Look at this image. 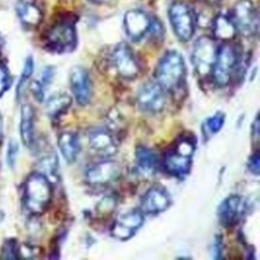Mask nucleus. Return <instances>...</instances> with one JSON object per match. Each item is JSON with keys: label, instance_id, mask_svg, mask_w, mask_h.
<instances>
[{"label": "nucleus", "instance_id": "1", "mask_svg": "<svg viewBox=\"0 0 260 260\" xmlns=\"http://www.w3.org/2000/svg\"><path fill=\"white\" fill-rule=\"evenodd\" d=\"M186 77L187 70L181 53L174 49L166 52L156 66V82L165 89L167 94L169 92L176 98L185 91Z\"/></svg>", "mask_w": 260, "mask_h": 260}, {"label": "nucleus", "instance_id": "2", "mask_svg": "<svg viewBox=\"0 0 260 260\" xmlns=\"http://www.w3.org/2000/svg\"><path fill=\"white\" fill-rule=\"evenodd\" d=\"M53 198V182L41 172L31 173L23 185V205L32 216L46 212Z\"/></svg>", "mask_w": 260, "mask_h": 260}, {"label": "nucleus", "instance_id": "3", "mask_svg": "<svg viewBox=\"0 0 260 260\" xmlns=\"http://www.w3.org/2000/svg\"><path fill=\"white\" fill-rule=\"evenodd\" d=\"M241 54L233 43L226 42L218 47L215 65L212 68L211 78L217 88H225L233 82L241 70Z\"/></svg>", "mask_w": 260, "mask_h": 260}, {"label": "nucleus", "instance_id": "4", "mask_svg": "<svg viewBox=\"0 0 260 260\" xmlns=\"http://www.w3.org/2000/svg\"><path fill=\"white\" fill-rule=\"evenodd\" d=\"M43 40L48 51L59 54L72 52L77 46L76 19L72 16L58 19L54 24L49 26Z\"/></svg>", "mask_w": 260, "mask_h": 260}, {"label": "nucleus", "instance_id": "5", "mask_svg": "<svg viewBox=\"0 0 260 260\" xmlns=\"http://www.w3.org/2000/svg\"><path fill=\"white\" fill-rule=\"evenodd\" d=\"M173 31L181 42H188L196 32L197 17L193 9L185 2H174L168 11Z\"/></svg>", "mask_w": 260, "mask_h": 260}, {"label": "nucleus", "instance_id": "6", "mask_svg": "<svg viewBox=\"0 0 260 260\" xmlns=\"http://www.w3.org/2000/svg\"><path fill=\"white\" fill-rule=\"evenodd\" d=\"M109 64L120 78L133 81L141 73V66L127 43H118L109 53Z\"/></svg>", "mask_w": 260, "mask_h": 260}, {"label": "nucleus", "instance_id": "7", "mask_svg": "<svg viewBox=\"0 0 260 260\" xmlns=\"http://www.w3.org/2000/svg\"><path fill=\"white\" fill-rule=\"evenodd\" d=\"M218 46L210 36H201L192 48V64L196 73L201 78L211 77L212 68L217 56Z\"/></svg>", "mask_w": 260, "mask_h": 260}, {"label": "nucleus", "instance_id": "8", "mask_svg": "<svg viewBox=\"0 0 260 260\" xmlns=\"http://www.w3.org/2000/svg\"><path fill=\"white\" fill-rule=\"evenodd\" d=\"M122 168L119 162L111 158H102L85 171V182L91 188H106L118 181Z\"/></svg>", "mask_w": 260, "mask_h": 260}, {"label": "nucleus", "instance_id": "9", "mask_svg": "<svg viewBox=\"0 0 260 260\" xmlns=\"http://www.w3.org/2000/svg\"><path fill=\"white\" fill-rule=\"evenodd\" d=\"M136 103L139 111L144 114H159L166 108L167 92L157 82H145L138 88Z\"/></svg>", "mask_w": 260, "mask_h": 260}, {"label": "nucleus", "instance_id": "10", "mask_svg": "<svg viewBox=\"0 0 260 260\" xmlns=\"http://www.w3.org/2000/svg\"><path fill=\"white\" fill-rule=\"evenodd\" d=\"M234 22L238 32L243 36H254L259 29V15L255 5L251 0H239L232 15H229Z\"/></svg>", "mask_w": 260, "mask_h": 260}, {"label": "nucleus", "instance_id": "11", "mask_svg": "<svg viewBox=\"0 0 260 260\" xmlns=\"http://www.w3.org/2000/svg\"><path fill=\"white\" fill-rule=\"evenodd\" d=\"M145 215L141 209H133L122 215L113 222L111 226V235L119 241H127L136 235V233L144 224Z\"/></svg>", "mask_w": 260, "mask_h": 260}, {"label": "nucleus", "instance_id": "12", "mask_svg": "<svg viewBox=\"0 0 260 260\" xmlns=\"http://www.w3.org/2000/svg\"><path fill=\"white\" fill-rule=\"evenodd\" d=\"M247 204L239 194H231L223 199L217 208L218 222L224 228H234L245 216Z\"/></svg>", "mask_w": 260, "mask_h": 260}, {"label": "nucleus", "instance_id": "13", "mask_svg": "<svg viewBox=\"0 0 260 260\" xmlns=\"http://www.w3.org/2000/svg\"><path fill=\"white\" fill-rule=\"evenodd\" d=\"M89 146L102 158H111L118 152V137L108 127H95L88 135Z\"/></svg>", "mask_w": 260, "mask_h": 260}, {"label": "nucleus", "instance_id": "14", "mask_svg": "<svg viewBox=\"0 0 260 260\" xmlns=\"http://www.w3.org/2000/svg\"><path fill=\"white\" fill-rule=\"evenodd\" d=\"M172 197L161 185L151 186L142 197L141 209L144 215L156 216L171 208Z\"/></svg>", "mask_w": 260, "mask_h": 260}, {"label": "nucleus", "instance_id": "15", "mask_svg": "<svg viewBox=\"0 0 260 260\" xmlns=\"http://www.w3.org/2000/svg\"><path fill=\"white\" fill-rule=\"evenodd\" d=\"M151 17L141 9L129 10L124 16V29L127 38L133 42H139L148 35Z\"/></svg>", "mask_w": 260, "mask_h": 260}, {"label": "nucleus", "instance_id": "16", "mask_svg": "<svg viewBox=\"0 0 260 260\" xmlns=\"http://www.w3.org/2000/svg\"><path fill=\"white\" fill-rule=\"evenodd\" d=\"M70 88L78 105L86 106L91 100V83L89 73L82 66H75L70 72Z\"/></svg>", "mask_w": 260, "mask_h": 260}, {"label": "nucleus", "instance_id": "17", "mask_svg": "<svg viewBox=\"0 0 260 260\" xmlns=\"http://www.w3.org/2000/svg\"><path fill=\"white\" fill-rule=\"evenodd\" d=\"M193 157L183 155L174 148L169 149L163 157V167L169 175L174 178H185L191 172Z\"/></svg>", "mask_w": 260, "mask_h": 260}, {"label": "nucleus", "instance_id": "18", "mask_svg": "<svg viewBox=\"0 0 260 260\" xmlns=\"http://www.w3.org/2000/svg\"><path fill=\"white\" fill-rule=\"evenodd\" d=\"M136 168L139 174L144 178L155 175L158 171L159 158L152 149L145 145H138L135 151Z\"/></svg>", "mask_w": 260, "mask_h": 260}, {"label": "nucleus", "instance_id": "19", "mask_svg": "<svg viewBox=\"0 0 260 260\" xmlns=\"http://www.w3.org/2000/svg\"><path fill=\"white\" fill-rule=\"evenodd\" d=\"M19 136H21L22 143L26 146V148H35V112L34 108L30 105H23L21 108Z\"/></svg>", "mask_w": 260, "mask_h": 260}, {"label": "nucleus", "instance_id": "20", "mask_svg": "<svg viewBox=\"0 0 260 260\" xmlns=\"http://www.w3.org/2000/svg\"><path fill=\"white\" fill-rule=\"evenodd\" d=\"M58 146L60 154L69 165H72L77 161L79 152H81V142L79 137L73 131H64L58 137Z\"/></svg>", "mask_w": 260, "mask_h": 260}, {"label": "nucleus", "instance_id": "21", "mask_svg": "<svg viewBox=\"0 0 260 260\" xmlns=\"http://www.w3.org/2000/svg\"><path fill=\"white\" fill-rule=\"evenodd\" d=\"M17 15L23 25L36 28L42 22L41 9L31 0H21L17 4Z\"/></svg>", "mask_w": 260, "mask_h": 260}, {"label": "nucleus", "instance_id": "22", "mask_svg": "<svg viewBox=\"0 0 260 260\" xmlns=\"http://www.w3.org/2000/svg\"><path fill=\"white\" fill-rule=\"evenodd\" d=\"M212 32L213 38L219 41L231 42L232 40L235 39L238 30L235 28L234 22L229 15L224 13H219L216 16L212 22Z\"/></svg>", "mask_w": 260, "mask_h": 260}, {"label": "nucleus", "instance_id": "23", "mask_svg": "<svg viewBox=\"0 0 260 260\" xmlns=\"http://www.w3.org/2000/svg\"><path fill=\"white\" fill-rule=\"evenodd\" d=\"M72 105V98L65 92H56L49 96L46 101V113L52 120L59 119L62 114L69 111Z\"/></svg>", "mask_w": 260, "mask_h": 260}, {"label": "nucleus", "instance_id": "24", "mask_svg": "<svg viewBox=\"0 0 260 260\" xmlns=\"http://www.w3.org/2000/svg\"><path fill=\"white\" fill-rule=\"evenodd\" d=\"M55 76V69L53 66H47V68L43 69V71L40 75L38 79H35L34 82L30 84V91H31L32 96L38 102L45 101L46 96V90L49 85L52 84L53 79Z\"/></svg>", "mask_w": 260, "mask_h": 260}, {"label": "nucleus", "instance_id": "25", "mask_svg": "<svg viewBox=\"0 0 260 260\" xmlns=\"http://www.w3.org/2000/svg\"><path fill=\"white\" fill-rule=\"evenodd\" d=\"M39 172L45 174L51 181L58 180V172H59V161L58 156L54 151L48 150V151L43 152L39 158Z\"/></svg>", "mask_w": 260, "mask_h": 260}, {"label": "nucleus", "instance_id": "26", "mask_svg": "<svg viewBox=\"0 0 260 260\" xmlns=\"http://www.w3.org/2000/svg\"><path fill=\"white\" fill-rule=\"evenodd\" d=\"M225 122V114L221 111L216 112L215 114L205 119V121L202 125V131L205 138L215 136L216 133L221 131Z\"/></svg>", "mask_w": 260, "mask_h": 260}, {"label": "nucleus", "instance_id": "27", "mask_svg": "<svg viewBox=\"0 0 260 260\" xmlns=\"http://www.w3.org/2000/svg\"><path fill=\"white\" fill-rule=\"evenodd\" d=\"M34 69H35L34 59H32V56H28V58L25 59L24 66H23V71L21 73V77H19V82L17 84V90H16L17 99H19L22 96L23 91H24V88L26 86V84H28L29 79L31 78L32 73H34Z\"/></svg>", "mask_w": 260, "mask_h": 260}, {"label": "nucleus", "instance_id": "28", "mask_svg": "<svg viewBox=\"0 0 260 260\" xmlns=\"http://www.w3.org/2000/svg\"><path fill=\"white\" fill-rule=\"evenodd\" d=\"M116 206H118V197L115 194L105 196L96 205V212L100 217H107L114 212Z\"/></svg>", "mask_w": 260, "mask_h": 260}, {"label": "nucleus", "instance_id": "29", "mask_svg": "<svg viewBox=\"0 0 260 260\" xmlns=\"http://www.w3.org/2000/svg\"><path fill=\"white\" fill-rule=\"evenodd\" d=\"M18 242L16 239H8L4 242L2 247V254L3 259H9V260H15L19 259L18 256Z\"/></svg>", "mask_w": 260, "mask_h": 260}, {"label": "nucleus", "instance_id": "30", "mask_svg": "<svg viewBox=\"0 0 260 260\" xmlns=\"http://www.w3.org/2000/svg\"><path fill=\"white\" fill-rule=\"evenodd\" d=\"M41 254V249L34 245L23 243L18 246V256L19 259H35Z\"/></svg>", "mask_w": 260, "mask_h": 260}, {"label": "nucleus", "instance_id": "31", "mask_svg": "<svg viewBox=\"0 0 260 260\" xmlns=\"http://www.w3.org/2000/svg\"><path fill=\"white\" fill-rule=\"evenodd\" d=\"M18 152H19L18 143L16 142L15 139H11V141L9 142L8 151H6V162H8V166L11 169L15 168L16 162H17Z\"/></svg>", "mask_w": 260, "mask_h": 260}, {"label": "nucleus", "instance_id": "32", "mask_svg": "<svg viewBox=\"0 0 260 260\" xmlns=\"http://www.w3.org/2000/svg\"><path fill=\"white\" fill-rule=\"evenodd\" d=\"M11 85V77L5 64H0V98L8 91Z\"/></svg>", "mask_w": 260, "mask_h": 260}, {"label": "nucleus", "instance_id": "33", "mask_svg": "<svg viewBox=\"0 0 260 260\" xmlns=\"http://www.w3.org/2000/svg\"><path fill=\"white\" fill-rule=\"evenodd\" d=\"M211 254L212 258L222 259L223 258V240L219 235L215 236L213 243L211 246Z\"/></svg>", "mask_w": 260, "mask_h": 260}, {"label": "nucleus", "instance_id": "34", "mask_svg": "<svg viewBox=\"0 0 260 260\" xmlns=\"http://www.w3.org/2000/svg\"><path fill=\"white\" fill-rule=\"evenodd\" d=\"M259 162H260V159H259V150H255V152L251 156V158L248 159V163H247L248 171L251 172L253 175H255V176H259V172H260Z\"/></svg>", "mask_w": 260, "mask_h": 260}, {"label": "nucleus", "instance_id": "35", "mask_svg": "<svg viewBox=\"0 0 260 260\" xmlns=\"http://www.w3.org/2000/svg\"><path fill=\"white\" fill-rule=\"evenodd\" d=\"M259 133H260V120H259V113H256L254 121H253L252 124L253 139L255 138V141H259Z\"/></svg>", "mask_w": 260, "mask_h": 260}, {"label": "nucleus", "instance_id": "36", "mask_svg": "<svg viewBox=\"0 0 260 260\" xmlns=\"http://www.w3.org/2000/svg\"><path fill=\"white\" fill-rule=\"evenodd\" d=\"M204 2L206 3V4H210V5H216V4H218L219 0H204Z\"/></svg>", "mask_w": 260, "mask_h": 260}, {"label": "nucleus", "instance_id": "37", "mask_svg": "<svg viewBox=\"0 0 260 260\" xmlns=\"http://www.w3.org/2000/svg\"><path fill=\"white\" fill-rule=\"evenodd\" d=\"M3 139V118L2 115H0V142H2Z\"/></svg>", "mask_w": 260, "mask_h": 260}, {"label": "nucleus", "instance_id": "38", "mask_svg": "<svg viewBox=\"0 0 260 260\" xmlns=\"http://www.w3.org/2000/svg\"><path fill=\"white\" fill-rule=\"evenodd\" d=\"M91 3H94V4H103V3H106L107 0H90Z\"/></svg>", "mask_w": 260, "mask_h": 260}]
</instances>
